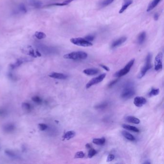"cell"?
Instances as JSON below:
<instances>
[{
    "label": "cell",
    "mask_w": 164,
    "mask_h": 164,
    "mask_svg": "<svg viewBox=\"0 0 164 164\" xmlns=\"http://www.w3.org/2000/svg\"><path fill=\"white\" fill-rule=\"evenodd\" d=\"M135 94L134 87L129 83L124 87L123 90L121 93V97L123 99H129L132 97Z\"/></svg>",
    "instance_id": "6da1fadb"
},
{
    "label": "cell",
    "mask_w": 164,
    "mask_h": 164,
    "mask_svg": "<svg viewBox=\"0 0 164 164\" xmlns=\"http://www.w3.org/2000/svg\"><path fill=\"white\" fill-rule=\"evenodd\" d=\"M87 57L88 55L87 53L82 51H73L64 56V58L65 59L74 60H84Z\"/></svg>",
    "instance_id": "7a4b0ae2"
},
{
    "label": "cell",
    "mask_w": 164,
    "mask_h": 164,
    "mask_svg": "<svg viewBox=\"0 0 164 164\" xmlns=\"http://www.w3.org/2000/svg\"><path fill=\"white\" fill-rule=\"evenodd\" d=\"M152 58V55L151 53H149L146 56L145 64L142 68L140 73H139L138 76V78L139 79L144 77L145 75L147 73V71L152 68V65L151 64Z\"/></svg>",
    "instance_id": "3957f363"
},
{
    "label": "cell",
    "mask_w": 164,
    "mask_h": 164,
    "mask_svg": "<svg viewBox=\"0 0 164 164\" xmlns=\"http://www.w3.org/2000/svg\"><path fill=\"white\" fill-rule=\"evenodd\" d=\"M37 50L40 53H43L44 55H49L55 54L57 53V50L55 48L48 46L42 43H38L37 44Z\"/></svg>",
    "instance_id": "277c9868"
},
{
    "label": "cell",
    "mask_w": 164,
    "mask_h": 164,
    "mask_svg": "<svg viewBox=\"0 0 164 164\" xmlns=\"http://www.w3.org/2000/svg\"><path fill=\"white\" fill-rule=\"evenodd\" d=\"M134 62H135V59H133L132 60H131L129 63H128L126 65H125V67L122 69L120 70L119 71L116 72L115 74H114V76L116 77L117 78H120L121 77L124 76L126 75V74H128L130 70H131V68L133 66L134 64Z\"/></svg>",
    "instance_id": "5b68a950"
},
{
    "label": "cell",
    "mask_w": 164,
    "mask_h": 164,
    "mask_svg": "<svg viewBox=\"0 0 164 164\" xmlns=\"http://www.w3.org/2000/svg\"><path fill=\"white\" fill-rule=\"evenodd\" d=\"M71 43L77 46L82 47H90L92 46V43L91 42H88L84 38H74L70 39Z\"/></svg>",
    "instance_id": "8992f818"
},
{
    "label": "cell",
    "mask_w": 164,
    "mask_h": 164,
    "mask_svg": "<svg viewBox=\"0 0 164 164\" xmlns=\"http://www.w3.org/2000/svg\"><path fill=\"white\" fill-rule=\"evenodd\" d=\"M163 54L162 52H159L156 56L154 60V69L156 71H159L162 69L163 67Z\"/></svg>",
    "instance_id": "52a82bcc"
},
{
    "label": "cell",
    "mask_w": 164,
    "mask_h": 164,
    "mask_svg": "<svg viewBox=\"0 0 164 164\" xmlns=\"http://www.w3.org/2000/svg\"><path fill=\"white\" fill-rule=\"evenodd\" d=\"M106 74L105 73H103V74H101L100 75L94 78H92L91 81H89L88 82V83L86 84V87L87 89L90 88L91 87V86H93V85H95L101 82L102 81L104 80L105 77H106Z\"/></svg>",
    "instance_id": "ba28073f"
},
{
    "label": "cell",
    "mask_w": 164,
    "mask_h": 164,
    "mask_svg": "<svg viewBox=\"0 0 164 164\" xmlns=\"http://www.w3.org/2000/svg\"><path fill=\"white\" fill-rule=\"evenodd\" d=\"M147 100L143 97L137 96L134 98V104L137 107H140L143 106L146 104Z\"/></svg>",
    "instance_id": "9c48e42d"
},
{
    "label": "cell",
    "mask_w": 164,
    "mask_h": 164,
    "mask_svg": "<svg viewBox=\"0 0 164 164\" xmlns=\"http://www.w3.org/2000/svg\"><path fill=\"white\" fill-rule=\"evenodd\" d=\"M22 51L24 52L25 54H27V55H29L33 57H36L37 56L36 55L35 51L34 50L32 47V46L30 45H27L25 47L23 48Z\"/></svg>",
    "instance_id": "30bf717a"
},
{
    "label": "cell",
    "mask_w": 164,
    "mask_h": 164,
    "mask_svg": "<svg viewBox=\"0 0 164 164\" xmlns=\"http://www.w3.org/2000/svg\"><path fill=\"white\" fill-rule=\"evenodd\" d=\"M126 39L127 38L126 37H121V38L114 41L113 42V43H112L111 48H115L117 47L118 46H120L121 44H122L124 42L126 41Z\"/></svg>",
    "instance_id": "8fae6325"
},
{
    "label": "cell",
    "mask_w": 164,
    "mask_h": 164,
    "mask_svg": "<svg viewBox=\"0 0 164 164\" xmlns=\"http://www.w3.org/2000/svg\"><path fill=\"white\" fill-rule=\"evenodd\" d=\"M49 77L51 78L59 79H65L68 77L67 75L63 74V73H56V72L51 73V74H50Z\"/></svg>",
    "instance_id": "7c38bea8"
},
{
    "label": "cell",
    "mask_w": 164,
    "mask_h": 164,
    "mask_svg": "<svg viewBox=\"0 0 164 164\" xmlns=\"http://www.w3.org/2000/svg\"><path fill=\"white\" fill-rule=\"evenodd\" d=\"M16 126L12 123H8L3 126V130L4 132L7 133H12L15 130Z\"/></svg>",
    "instance_id": "4fadbf2b"
},
{
    "label": "cell",
    "mask_w": 164,
    "mask_h": 164,
    "mask_svg": "<svg viewBox=\"0 0 164 164\" xmlns=\"http://www.w3.org/2000/svg\"><path fill=\"white\" fill-rule=\"evenodd\" d=\"M83 73L88 76L95 75L100 72L97 69H87L84 70Z\"/></svg>",
    "instance_id": "5bb4252c"
},
{
    "label": "cell",
    "mask_w": 164,
    "mask_h": 164,
    "mask_svg": "<svg viewBox=\"0 0 164 164\" xmlns=\"http://www.w3.org/2000/svg\"><path fill=\"white\" fill-rule=\"evenodd\" d=\"M123 4L122 7L119 10V14H122L123 13L126 9L128 8V7L132 4L133 2V0H123Z\"/></svg>",
    "instance_id": "9a60e30c"
},
{
    "label": "cell",
    "mask_w": 164,
    "mask_h": 164,
    "mask_svg": "<svg viewBox=\"0 0 164 164\" xmlns=\"http://www.w3.org/2000/svg\"><path fill=\"white\" fill-rule=\"evenodd\" d=\"M16 14H24L27 12V8L26 6L24 5V4H20L19 6L17 7L16 10L15 11Z\"/></svg>",
    "instance_id": "2e32d148"
},
{
    "label": "cell",
    "mask_w": 164,
    "mask_h": 164,
    "mask_svg": "<svg viewBox=\"0 0 164 164\" xmlns=\"http://www.w3.org/2000/svg\"><path fill=\"white\" fill-rule=\"evenodd\" d=\"M125 120L128 122L135 124H138L140 123V119L134 116H128L126 117Z\"/></svg>",
    "instance_id": "e0dca14e"
},
{
    "label": "cell",
    "mask_w": 164,
    "mask_h": 164,
    "mask_svg": "<svg viewBox=\"0 0 164 164\" xmlns=\"http://www.w3.org/2000/svg\"><path fill=\"white\" fill-rule=\"evenodd\" d=\"M27 61H28V59L27 58H20V59H18L15 63L11 64V68L12 69H16L17 67H20V65H21L23 63Z\"/></svg>",
    "instance_id": "ac0fdd59"
},
{
    "label": "cell",
    "mask_w": 164,
    "mask_h": 164,
    "mask_svg": "<svg viewBox=\"0 0 164 164\" xmlns=\"http://www.w3.org/2000/svg\"><path fill=\"white\" fill-rule=\"evenodd\" d=\"M146 38V32L145 31L141 32L138 37V43L140 45H142L144 42Z\"/></svg>",
    "instance_id": "d6986e66"
},
{
    "label": "cell",
    "mask_w": 164,
    "mask_h": 164,
    "mask_svg": "<svg viewBox=\"0 0 164 164\" xmlns=\"http://www.w3.org/2000/svg\"><path fill=\"white\" fill-rule=\"evenodd\" d=\"M161 0H153L148 6L147 9V12H150L153 9L157 6L158 4L161 2Z\"/></svg>",
    "instance_id": "ffe728a7"
},
{
    "label": "cell",
    "mask_w": 164,
    "mask_h": 164,
    "mask_svg": "<svg viewBox=\"0 0 164 164\" xmlns=\"http://www.w3.org/2000/svg\"><path fill=\"white\" fill-rule=\"evenodd\" d=\"M76 135L75 132H74V131H69L68 132L64 133V135L63 136V138L64 140H69L75 137Z\"/></svg>",
    "instance_id": "44dd1931"
},
{
    "label": "cell",
    "mask_w": 164,
    "mask_h": 164,
    "mask_svg": "<svg viewBox=\"0 0 164 164\" xmlns=\"http://www.w3.org/2000/svg\"><path fill=\"white\" fill-rule=\"evenodd\" d=\"M74 0H65L62 3H53V4H49L48 6H46L45 7H52V6H58V7H63V6H67L69 3L72 2Z\"/></svg>",
    "instance_id": "7402d4cb"
},
{
    "label": "cell",
    "mask_w": 164,
    "mask_h": 164,
    "mask_svg": "<svg viewBox=\"0 0 164 164\" xmlns=\"http://www.w3.org/2000/svg\"><path fill=\"white\" fill-rule=\"evenodd\" d=\"M31 6L36 8H40L42 6V2L40 0H29Z\"/></svg>",
    "instance_id": "603a6c76"
},
{
    "label": "cell",
    "mask_w": 164,
    "mask_h": 164,
    "mask_svg": "<svg viewBox=\"0 0 164 164\" xmlns=\"http://www.w3.org/2000/svg\"><path fill=\"white\" fill-rule=\"evenodd\" d=\"M122 128L125 130H128V131H132L133 132H139L140 131L135 126H132L129 125L127 124H123L122 125Z\"/></svg>",
    "instance_id": "cb8c5ba5"
},
{
    "label": "cell",
    "mask_w": 164,
    "mask_h": 164,
    "mask_svg": "<svg viewBox=\"0 0 164 164\" xmlns=\"http://www.w3.org/2000/svg\"><path fill=\"white\" fill-rule=\"evenodd\" d=\"M122 134L126 139L128 140H131V141H134L135 140V137L133 136V135L129 133V132H127L126 131H122Z\"/></svg>",
    "instance_id": "d4e9b609"
},
{
    "label": "cell",
    "mask_w": 164,
    "mask_h": 164,
    "mask_svg": "<svg viewBox=\"0 0 164 164\" xmlns=\"http://www.w3.org/2000/svg\"><path fill=\"white\" fill-rule=\"evenodd\" d=\"M93 144L97 145H103L105 143V138L103 137L99 139H94L92 140Z\"/></svg>",
    "instance_id": "484cf974"
},
{
    "label": "cell",
    "mask_w": 164,
    "mask_h": 164,
    "mask_svg": "<svg viewBox=\"0 0 164 164\" xmlns=\"http://www.w3.org/2000/svg\"><path fill=\"white\" fill-rule=\"evenodd\" d=\"M5 153L7 154V156H9L10 157L13 158L17 159L19 158L18 156H17L16 153H15L14 152L10 150H6L5 151Z\"/></svg>",
    "instance_id": "4316f807"
},
{
    "label": "cell",
    "mask_w": 164,
    "mask_h": 164,
    "mask_svg": "<svg viewBox=\"0 0 164 164\" xmlns=\"http://www.w3.org/2000/svg\"><path fill=\"white\" fill-rule=\"evenodd\" d=\"M35 37L37 39L42 40L46 38V35L44 32H40V31H37L34 34Z\"/></svg>",
    "instance_id": "83f0119b"
},
{
    "label": "cell",
    "mask_w": 164,
    "mask_h": 164,
    "mask_svg": "<svg viewBox=\"0 0 164 164\" xmlns=\"http://www.w3.org/2000/svg\"><path fill=\"white\" fill-rule=\"evenodd\" d=\"M159 93V89L153 88L149 92V94H148V96L149 97H152L153 96L157 95Z\"/></svg>",
    "instance_id": "f1b7e54d"
},
{
    "label": "cell",
    "mask_w": 164,
    "mask_h": 164,
    "mask_svg": "<svg viewBox=\"0 0 164 164\" xmlns=\"http://www.w3.org/2000/svg\"><path fill=\"white\" fill-rule=\"evenodd\" d=\"M109 104L107 102H104V103H101L99 104H98L96 106H95V108L97 109H105L108 106Z\"/></svg>",
    "instance_id": "f546056e"
},
{
    "label": "cell",
    "mask_w": 164,
    "mask_h": 164,
    "mask_svg": "<svg viewBox=\"0 0 164 164\" xmlns=\"http://www.w3.org/2000/svg\"><path fill=\"white\" fill-rule=\"evenodd\" d=\"M114 0H104L102 2H101V5L102 7H107L109 6V4H111L112 2H114Z\"/></svg>",
    "instance_id": "4dcf8cb0"
},
{
    "label": "cell",
    "mask_w": 164,
    "mask_h": 164,
    "mask_svg": "<svg viewBox=\"0 0 164 164\" xmlns=\"http://www.w3.org/2000/svg\"><path fill=\"white\" fill-rule=\"evenodd\" d=\"M23 108L28 111H30L32 109V106L28 103H23L22 104Z\"/></svg>",
    "instance_id": "1f68e13d"
},
{
    "label": "cell",
    "mask_w": 164,
    "mask_h": 164,
    "mask_svg": "<svg viewBox=\"0 0 164 164\" xmlns=\"http://www.w3.org/2000/svg\"><path fill=\"white\" fill-rule=\"evenodd\" d=\"M97 153V152L95 149H90L89 153H88V156L89 158H92L93 156H95L96 153Z\"/></svg>",
    "instance_id": "d6a6232c"
},
{
    "label": "cell",
    "mask_w": 164,
    "mask_h": 164,
    "mask_svg": "<svg viewBox=\"0 0 164 164\" xmlns=\"http://www.w3.org/2000/svg\"><path fill=\"white\" fill-rule=\"evenodd\" d=\"M32 100L34 102L38 104H41L42 102V100L41 98L40 97L37 96L33 97L32 98Z\"/></svg>",
    "instance_id": "836d02e7"
},
{
    "label": "cell",
    "mask_w": 164,
    "mask_h": 164,
    "mask_svg": "<svg viewBox=\"0 0 164 164\" xmlns=\"http://www.w3.org/2000/svg\"><path fill=\"white\" fill-rule=\"evenodd\" d=\"M84 157H85V154L82 151L78 152L75 155V158H83Z\"/></svg>",
    "instance_id": "e575fe53"
},
{
    "label": "cell",
    "mask_w": 164,
    "mask_h": 164,
    "mask_svg": "<svg viewBox=\"0 0 164 164\" xmlns=\"http://www.w3.org/2000/svg\"><path fill=\"white\" fill-rule=\"evenodd\" d=\"M39 128L41 131H44L48 129V126L44 123H40L39 124Z\"/></svg>",
    "instance_id": "d590c367"
},
{
    "label": "cell",
    "mask_w": 164,
    "mask_h": 164,
    "mask_svg": "<svg viewBox=\"0 0 164 164\" xmlns=\"http://www.w3.org/2000/svg\"><path fill=\"white\" fill-rule=\"evenodd\" d=\"M84 39L87 40L88 42H91L95 39V36L93 35H88L85 37Z\"/></svg>",
    "instance_id": "8d00e7d4"
},
{
    "label": "cell",
    "mask_w": 164,
    "mask_h": 164,
    "mask_svg": "<svg viewBox=\"0 0 164 164\" xmlns=\"http://www.w3.org/2000/svg\"><path fill=\"white\" fill-rule=\"evenodd\" d=\"M115 159V156L113 154H110L107 157V159H106V161L107 162H111L112 160H114Z\"/></svg>",
    "instance_id": "74e56055"
},
{
    "label": "cell",
    "mask_w": 164,
    "mask_h": 164,
    "mask_svg": "<svg viewBox=\"0 0 164 164\" xmlns=\"http://www.w3.org/2000/svg\"><path fill=\"white\" fill-rule=\"evenodd\" d=\"M119 81V79H118V78H117V79H115L114 81H113L112 82H111L109 84V86H109V88H110V87H112V86H114V85H115V84H116Z\"/></svg>",
    "instance_id": "f35d334b"
},
{
    "label": "cell",
    "mask_w": 164,
    "mask_h": 164,
    "mask_svg": "<svg viewBox=\"0 0 164 164\" xmlns=\"http://www.w3.org/2000/svg\"><path fill=\"white\" fill-rule=\"evenodd\" d=\"M7 112L5 110L0 109V116H4L7 115Z\"/></svg>",
    "instance_id": "ab89813d"
},
{
    "label": "cell",
    "mask_w": 164,
    "mask_h": 164,
    "mask_svg": "<svg viewBox=\"0 0 164 164\" xmlns=\"http://www.w3.org/2000/svg\"><path fill=\"white\" fill-rule=\"evenodd\" d=\"M100 67H102V68H103V69H105L106 71H110L109 68V67H107L106 65H104V64H100Z\"/></svg>",
    "instance_id": "60d3db41"
},
{
    "label": "cell",
    "mask_w": 164,
    "mask_h": 164,
    "mask_svg": "<svg viewBox=\"0 0 164 164\" xmlns=\"http://www.w3.org/2000/svg\"><path fill=\"white\" fill-rule=\"evenodd\" d=\"M158 14L156 13V14H155V15H154V20H158Z\"/></svg>",
    "instance_id": "b9f144b4"
},
{
    "label": "cell",
    "mask_w": 164,
    "mask_h": 164,
    "mask_svg": "<svg viewBox=\"0 0 164 164\" xmlns=\"http://www.w3.org/2000/svg\"><path fill=\"white\" fill-rule=\"evenodd\" d=\"M86 148H87V149H91V145L90 144H86Z\"/></svg>",
    "instance_id": "7bdbcfd3"
},
{
    "label": "cell",
    "mask_w": 164,
    "mask_h": 164,
    "mask_svg": "<svg viewBox=\"0 0 164 164\" xmlns=\"http://www.w3.org/2000/svg\"><path fill=\"white\" fill-rule=\"evenodd\" d=\"M144 164H151V163L150 162H149V161H146V162H144Z\"/></svg>",
    "instance_id": "ee69618b"
}]
</instances>
